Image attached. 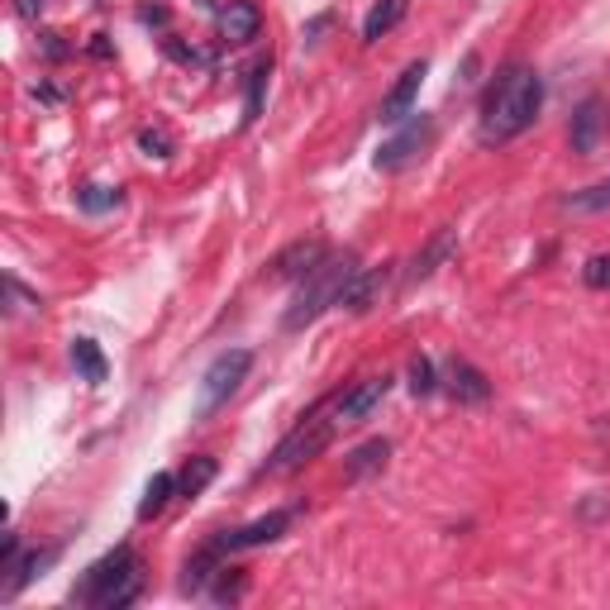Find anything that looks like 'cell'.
Masks as SVG:
<instances>
[{
  "label": "cell",
  "instance_id": "22",
  "mask_svg": "<svg viewBox=\"0 0 610 610\" xmlns=\"http://www.w3.org/2000/svg\"><path fill=\"white\" fill-rule=\"evenodd\" d=\"M77 206H81L86 215L115 210V206H120V192H115V186H100V182H91V186H81V192H77Z\"/></svg>",
  "mask_w": 610,
  "mask_h": 610
},
{
  "label": "cell",
  "instance_id": "3",
  "mask_svg": "<svg viewBox=\"0 0 610 610\" xmlns=\"http://www.w3.org/2000/svg\"><path fill=\"white\" fill-rule=\"evenodd\" d=\"M353 272H358V258L353 253H325V263H319L311 277H301V292L296 301L286 305V315H282V325L286 329H305V325H315L319 315L329 311V305H339L344 292H348V282H353Z\"/></svg>",
  "mask_w": 610,
  "mask_h": 610
},
{
  "label": "cell",
  "instance_id": "6",
  "mask_svg": "<svg viewBox=\"0 0 610 610\" xmlns=\"http://www.w3.org/2000/svg\"><path fill=\"white\" fill-rule=\"evenodd\" d=\"M391 396V377H362L358 386H348L339 401H329V415H334V425L348 429V425H362V420H372V411Z\"/></svg>",
  "mask_w": 610,
  "mask_h": 610
},
{
  "label": "cell",
  "instance_id": "23",
  "mask_svg": "<svg viewBox=\"0 0 610 610\" xmlns=\"http://www.w3.org/2000/svg\"><path fill=\"white\" fill-rule=\"evenodd\" d=\"M268 63H258L253 72H249V110H243V124H253L258 115H263V96H268Z\"/></svg>",
  "mask_w": 610,
  "mask_h": 610
},
{
  "label": "cell",
  "instance_id": "26",
  "mask_svg": "<svg viewBox=\"0 0 610 610\" xmlns=\"http://www.w3.org/2000/svg\"><path fill=\"white\" fill-rule=\"evenodd\" d=\"M434 386H439V382H434V362L425 353L411 358V391H415V396H429Z\"/></svg>",
  "mask_w": 610,
  "mask_h": 610
},
{
  "label": "cell",
  "instance_id": "7",
  "mask_svg": "<svg viewBox=\"0 0 610 610\" xmlns=\"http://www.w3.org/2000/svg\"><path fill=\"white\" fill-rule=\"evenodd\" d=\"M286 525H292V511H272V515H258L249 520V525H239V530H225V534H215V548L229 558V554H249V548H263V544H277Z\"/></svg>",
  "mask_w": 610,
  "mask_h": 610
},
{
  "label": "cell",
  "instance_id": "10",
  "mask_svg": "<svg viewBox=\"0 0 610 610\" xmlns=\"http://www.w3.org/2000/svg\"><path fill=\"white\" fill-rule=\"evenodd\" d=\"M319 263H325V243H319V239H296V243H286V249L272 258V277H277V282H301V277H311Z\"/></svg>",
  "mask_w": 610,
  "mask_h": 610
},
{
  "label": "cell",
  "instance_id": "4",
  "mask_svg": "<svg viewBox=\"0 0 610 610\" xmlns=\"http://www.w3.org/2000/svg\"><path fill=\"white\" fill-rule=\"evenodd\" d=\"M339 434V425H334V415H329V405H315L311 415L301 420V425L286 434V439L277 444V454H272V462H268V472L272 477H286V472H296V468H305L311 458H319L329 448V439Z\"/></svg>",
  "mask_w": 610,
  "mask_h": 610
},
{
  "label": "cell",
  "instance_id": "11",
  "mask_svg": "<svg viewBox=\"0 0 610 610\" xmlns=\"http://www.w3.org/2000/svg\"><path fill=\"white\" fill-rule=\"evenodd\" d=\"M425 72H429L425 57L401 72V81L391 86L386 100H382V124H401L405 115H415V96H420V86H425Z\"/></svg>",
  "mask_w": 610,
  "mask_h": 610
},
{
  "label": "cell",
  "instance_id": "1",
  "mask_svg": "<svg viewBox=\"0 0 610 610\" xmlns=\"http://www.w3.org/2000/svg\"><path fill=\"white\" fill-rule=\"evenodd\" d=\"M544 106V81L534 67H505L501 81L491 86L487 106H482V124H477V139L482 143H511L525 129L540 120Z\"/></svg>",
  "mask_w": 610,
  "mask_h": 610
},
{
  "label": "cell",
  "instance_id": "21",
  "mask_svg": "<svg viewBox=\"0 0 610 610\" xmlns=\"http://www.w3.org/2000/svg\"><path fill=\"white\" fill-rule=\"evenodd\" d=\"M563 206H568L573 215H601V210H610V177L597 182V186H587V192H573Z\"/></svg>",
  "mask_w": 610,
  "mask_h": 610
},
{
  "label": "cell",
  "instance_id": "12",
  "mask_svg": "<svg viewBox=\"0 0 610 610\" xmlns=\"http://www.w3.org/2000/svg\"><path fill=\"white\" fill-rule=\"evenodd\" d=\"M258 29H263V10L253 6V0H229L220 10V34L225 43H253Z\"/></svg>",
  "mask_w": 610,
  "mask_h": 610
},
{
  "label": "cell",
  "instance_id": "17",
  "mask_svg": "<svg viewBox=\"0 0 610 610\" xmlns=\"http://www.w3.org/2000/svg\"><path fill=\"white\" fill-rule=\"evenodd\" d=\"M454 249H458V235H454V229H439V235L429 239V249L415 253V263H411V272H405V277H411V282L434 277V268H439L444 258H454Z\"/></svg>",
  "mask_w": 610,
  "mask_h": 610
},
{
  "label": "cell",
  "instance_id": "28",
  "mask_svg": "<svg viewBox=\"0 0 610 610\" xmlns=\"http://www.w3.org/2000/svg\"><path fill=\"white\" fill-rule=\"evenodd\" d=\"M14 10H20V14H24V20H34V14L43 10V0H20V6H14Z\"/></svg>",
  "mask_w": 610,
  "mask_h": 610
},
{
  "label": "cell",
  "instance_id": "2",
  "mask_svg": "<svg viewBox=\"0 0 610 610\" xmlns=\"http://www.w3.org/2000/svg\"><path fill=\"white\" fill-rule=\"evenodd\" d=\"M139 591H143V563H139L134 548L120 544L115 554H106L81 573V582L72 587V601L96 606V610H124Z\"/></svg>",
  "mask_w": 610,
  "mask_h": 610
},
{
  "label": "cell",
  "instance_id": "25",
  "mask_svg": "<svg viewBox=\"0 0 610 610\" xmlns=\"http://www.w3.org/2000/svg\"><path fill=\"white\" fill-rule=\"evenodd\" d=\"M249 591V577L239 568H220V587H215V601H239Z\"/></svg>",
  "mask_w": 610,
  "mask_h": 610
},
{
  "label": "cell",
  "instance_id": "24",
  "mask_svg": "<svg viewBox=\"0 0 610 610\" xmlns=\"http://www.w3.org/2000/svg\"><path fill=\"white\" fill-rule=\"evenodd\" d=\"M582 282L591 286V292H610V253L587 258V268H582Z\"/></svg>",
  "mask_w": 610,
  "mask_h": 610
},
{
  "label": "cell",
  "instance_id": "15",
  "mask_svg": "<svg viewBox=\"0 0 610 610\" xmlns=\"http://www.w3.org/2000/svg\"><path fill=\"white\" fill-rule=\"evenodd\" d=\"M386 458H391V444L386 439H368V444H358L353 454L344 458V477H348V482H362V477L382 472Z\"/></svg>",
  "mask_w": 610,
  "mask_h": 610
},
{
  "label": "cell",
  "instance_id": "20",
  "mask_svg": "<svg viewBox=\"0 0 610 610\" xmlns=\"http://www.w3.org/2000/svg\"><path fill=\"white\" fill-rule=\"evenodd\" d=\"M172 497H177V477H172V472H153V482L143 487V501H139V520L163 515Z\"/></svg>",
  "mask_w": 610,
  "mask_h": 610
},
{
  "label": "cell",
  "instance_id": "13",
  "mask_svg": "<svg viewBox=\"0 0 610 610\" xmlns=\"http://www.w3.org/2000/svg\"><path fill=\"white\" fill-rule=\"evenodd\" d=\"M386 277L391 272L386 268H358L353 272V282H348V292H344V311H353V315H368L372 305H377V296L386 292Z\"/></svg>",
  "mask_w": 610,
  "mask_h": 610
},
{
  "label": "cell",
  "instance_id": "9",
  "mask_svg": "<svg viewBox=\"0 0 610 610\" xmlns=\"http://www.w3.org/2000/svg\"><path fill=\"white\" fill-rule=\"evenodd\" d=\"M429 139H434V120H429V115H420L411 129H401L396 139H386L382 149H377V167H382V172H396V167H405V163H415V157L429 149Z\"/></svg>",
  "mask_w": 610,
  "mask_h": 610
},
{
  "label": "cell",
  "instance_id": "16",
  "mask_svg": "<svg viewBox=\"0 0 610 610\" xmlns=\"http://www.w3.org/2000/svg\"><path fill=\"white\" fill-rule=\"evenodd\" d=\"M405 10H411V0H372L368 20H362V43H377L382 34H391L405 20Z\"/></svg>",
  "mask_w": 610,
  "mask_h": 610
},
{
  "label": "cell",
  "instance_id": "18",
  "mask_svg": "<svg viewBox=\"0 0 610 610\" xmlns=\"http://www.w3.org/2000/svg\"><path fill=\"white\" fill-rule=\"evenodd\" d=\"M72 368H77L81 382H91V386H100L110 377V362L100 353L96 339H72Z\"/></svg>",
  "mask_w": 610,
  "mask_h": 610
},
{
  "label": "cell",
  "instance_id": "5",
  "mask_svg": "<svg viewBox=\"0 0 610 610\" xmlns=\"http://www.w3.org/2000/svg\"><path fill=\"white\" fill-rule=\"evenodd\" d=\"M253 368V353L249 348H225L220 358L200 372V386H196V420H210L220 405H229V396L243 386V377Z\"/></svg>",
  "mask_w": 610,
  "mask_h": 610
},
{
  "label": "cell",
  "instance_id": "14",
  "mask_svg": "<svg viewBox=\"0 0 610 610\" xmlns=\"http://www.w3.org/2000/svg\"><path fill=\"white\" fill-rule=\"evenodd\" d=\"M448 386H454V396L462 405H482L491 396V382L482 368H472L468 358H454V372H448Z\"/></svg>",
  "mask_w": 610,
  "mask_h": 610
},
{
  "label": "cell",
  "instance_id": "27",
  "mask_svg": "<svg viewBox=\"0 0 610 610\" xmlns=\"http://www.w3.org/2000/svg\"><path fill=\"white\" fill-rule=\"evenodd\" d=\"M139 143L149 149V157H167V149H172V139L163 134V129H143L139 134Z\"/></svg>",
  "mask_w": 610,
  "mask_h": 610
},
{
  "label": "cell",
  "instance_id": "19",
  "mask_svg": "<svg viewBox=\"0 0 610 610\" xmlns=\"http://www.w3.org/2000/svg\"><path fill=\"white\" fill-rule=\"evenodd\" d=\"M215 477H220V462H215V458H206V454H200V458H192V462H186V468H182V477H177V497L196 501L200 491H206V487L215 482Z\"/></svg>",
  "mask_w": 610,
  "mask_h": 610
},
{
  "label": "cell",
  "instance_id": "8",
  "mask_svg": "<svg viewBox=\"0 0 610 610\" xmlns=\"http://www.w3.org/2000/svg\"><path fill=\"white\" fill-rule=\"evenodd\" d=\"M610 134V106L601 96H587L582 106L573 110V124H568V139H573V153H582V157H597L601 153V143Z\"/></svg>",
  "mask_w": 610,
  "mask_h": 610
}]
</instances>
